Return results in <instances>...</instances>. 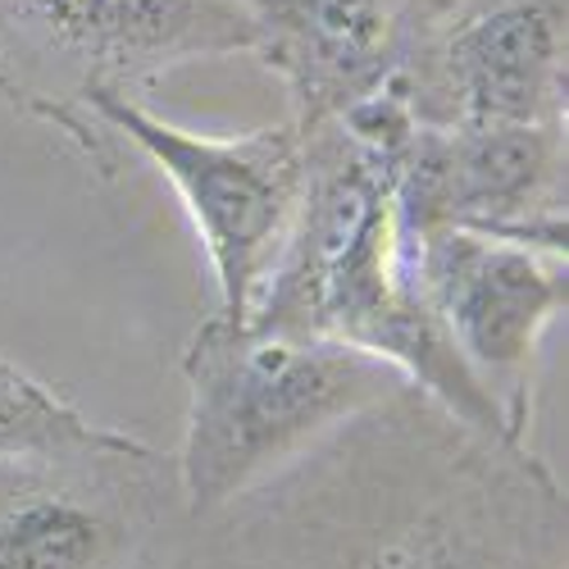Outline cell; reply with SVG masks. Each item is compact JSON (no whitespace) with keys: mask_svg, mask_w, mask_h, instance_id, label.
I'll return each mask as SVG.
<instances>
[{"mask_svg":"<svg viewBox=\"0 0 569 569\" xmlns=\"http://www.w3.org/2000/svg\"><path fill=\"white\" fill-rule=\"evenodd\" d=\"M401 256L460 360L479 373L525 438L529 365L569 297L560 256L469 228H438L401 247Z\"/></svg>","mask_w":569,"mask_h":569,"instance_id":"6","label":"cell"},{"mask_svg":"<svg viewBox=\"0 0 569 569\" xmlns=\"http://www.w3.org/2000/svg\"><path fill=\"white\" fill-rule=\"evenodd\" d=\"M251 56L237 0H0V101L56 128L114 173L110 132L91 119L97 91L147 97L178 64Z\"/></svg>","mask_w":569,"mask_h":569,"instance_id":"3","label":"cell"},{"mask_svg":"<svg viewBox=\"0 0 569 569\" xmlns=\"http://www.w3.org/2000/svg\"><path fill=\"white\" fill-rule=\"evenodd\" d=\"M369 569H492V565L469 538L442 525H415L378 551Z\"/></svg>","mask_w":569,"mask_h":569,"instance_id":"11","label":"cell"},{"mask_svg":"<svg viewBox=\"0 0 569 569\" xmlns=\"http://www.w3.org/2000/svg\"><path fill=\"white\" fill-rule=\"evenodd\" d=\"M251 56L288 82L297 128L315 132L383 91L419 46L415 0H237Z\"/></svg>","mask_w":569,"mask_h":569,"instance_id":"8","label":"cell"},{"mask_svg":"<svg viewBox=\"0 0 569 569\" xmlns=\"http://www.w3.org/2000/svg\"><path fill=\"white\" fill-rule=\"evenodd\" d=\"M419 51V123L565 128V0H469Z\"/></svg>","mask_w":569,"mask_h":569,"instance_id":"7","label":"cell"},{"mask_svg":"<svg viewBox=\"0 0 569 569\" xmlns=\"http://www.w3.org/2000/svg\"><path fill=\"white\" fill-rule=\"evenodd\" d=\"M110 137H123L173 182L192 214L219 288V315L247 323L269 282L306 192L310 141L297 123L256 128L242 137H201L164 123L141 101L97 91L87 101Z\"/></svg>","mask_w":569,"mask_h":569,"instance_id":"4","label":"cell"},{"mask_svg":"<svg viewBox=\"0 0 569 569\" xmlns=\"http://www.w3.org/2000/svg\"><path fill=\"white\" fill-rule=\"evenodd\" d=\"M119 529L64 492L0 506V569H106Z\"/></svg>","mask_w":569,"mask_h":569,"instance_id":"10","label":"cell"},{"mask_svg":"<svg viewBox=\"0 0 569 569\" xmlns=\"http://www.w3.org/2000/svg\"><path fill=\"white\" fill-rule=\"evenodd\" d=\"M69 460H151V447L110 423L87 419L51 383L0 360V469Z\"/></svg>","mask_w":569,"mask_h":569,"instance_id":"9","label":"cell"},{"mask_svg":"<svg viewBox=\"0 0 569 569\" xmlns=\"http://www.w3.org/2000/svg\"><path fill=\"white\" fill-rule=\"evenodd\" d=\"M182 497L210 515L292 465L347 419L392 401L406 378L378 356L306 333L237 323L219 310L182 351Z\"/></svg>","mask_w":569,"mask_h":569,"instance_id":"2","label":"cell"},{"mask_svg":"<svg viewBox=\"0 0 569 569\" xmlns=\"http://www.w3.org/2000/svg\"><path fill=\"white\" fill-rule=\"evenodd\" d=\"M306 192L247 323L360 347L423 388L460 423L519 451L515 423L423 301L397 242L392 178L333 123L306 132Z\"/></svg>","mask_w":569,"mask_h":569,"instance_id":"1","label":"cell"},{"mask_svg":"<svg viewBox=\"0 0 569 569\" xmlns=\"http://www.w3.org/2000/svg\"><path fill=\"white\" fill-rule=\"evenodd\" d=\"M383 169L401 247L438 228H469L565 256L560 128L415 123Z\"/></svg>","mask_w":569,"mask_h":569,"instance_id":"5","label":"cell"}]
</instances>
